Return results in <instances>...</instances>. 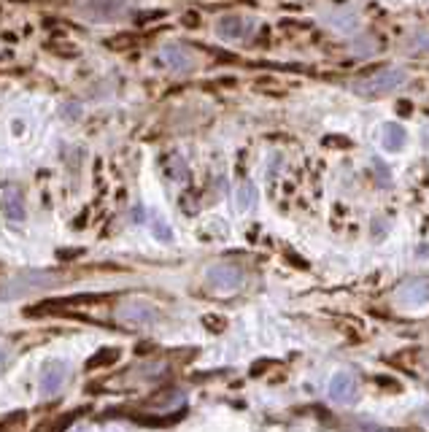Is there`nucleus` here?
Listing matches in <instances>:
<instances>
[{
  "instance_id": "16",
  "label": "nucleus",
  "mask_w": 429,
  "mask_h": 432,
  "mask_svg": "<svg viewBox=\"0 0 429 432\" xmlns=\"http://www.w3.org/2000/svg\"><path fill=\"white\" fill-rule=\"evenodd\" d=\"M46 49H52V52H57V55H65V57L79 55V49H76V46H57V43H46Z\"/></svg>"
},
{
  "instance_id": "6",
  "label": "nucleus",
  "mask_w": 429,
  "mask_h": 432,
  "mask_svg": "<svg viewBox=\"0 0 429 432\" xmlns=\"http://www.w3.org/2000/svg\"><path fill=\"white\" fill-rule=\"evenodd\" d=\"M68 365L60 362V360H52V362H46L43 365V373H41V397H54V395H60V389L65 386V381H68Z\"/></svg>"
},
{
  "instance_id": "1",
  "label": "nucleus",
  "mask_w": 429,
  "mask_h": 432,
  "mask_svg": "<svg viewBox=\"0 0 429 432\" xmlns=\"http://www.w3.org/2000/svg\"><path fill=\"white\" fill-rule=\"evenodd\" d=\"M62 281H68V276L57 271H25L0 284V300H17V297L43 292V289H54Z\"/></svg>"
},
{
  "instance_id": "17",
  "label": "nucleus",
  "mask_w": 429,
  "mask_h": 432,
  "mask_svg": "<svg viewBox=\"0 0 429 432\" xmlns=\"http://www.w3.org/2000/svg\"><path fill=\"white\" fill-rule=\"evenodd\" d=\"M186 25H197V19H194V14H186V19H184Z\"/></svg>"
},
{
  "instance_id": "13",
  "label": "nucleus",
  "mask_w": 429,
  "mask_h": 432,
  "mask_svg": "<svg viewBox=\"0 0 429 432\" xmlns=\"http://www.w3.org/2000/svg\"><path fill=\"white\" fill-rule=\"evenodd\" d=\"M381 138H383V149H386V152H399V149L405 146V130L395 122L383 124Z\"/></svg>"
},
{
  "instance_id": "18",
  "label": "nucleus",
  "mask_w": 429,
  "mask_h": 432,
  "mask_svg": "<svg viewBox=\"0 0 429 432\" xmlns=\"http://www.w3.org/2000/svg\"><path fill=\"white\" fill-rule=\"evenodd\" d=\"M6 360H8V354H6V348H3V346H0V365H3V362H6Z\"/></svg>"
},
{
  "instance_id": "7",
  "label": "nucleus",
  "mask_w": 429,
  "mask_h": 432,
  "mask_svg": "<svg viewBox=\"0 0 429 432\" xmlns=\"http://www.w3.org/2000/svg\"><path fill=\"white\" fill-rule=\"evenodd\" d=\"M327 392H330V400L337 402V405H351L357 400V378H354V373L340 371L337 375H332Z\"/></svg>"
},
{
  "instance_id": "4",
  "label": "nucleus",
  "mask_w": 429,
  "mask_h": 432,
  "mask_svg": "<svg viewBox=\"0 0 429 432\" xmlns=\"http://www.w3.org/2000/svg\"><path fill=\"white\" fill-rule=\"evenodd\" d=\"M165 373H168V362H143V365L130 368L119 378H108L103 386H108V389H130V386H141V384L159 381Z\"/></svg>"
},
{
  "instance_id": "10",
  "label": "nucleus",
  "mask_w": 429,
  "mask_h": 432,
  "mask_svg": "<svg viewBox=\"0 0 429 432\" xmlns=\"http://www.w3.org/2000/svg\"><path fill=\"white\" fill-rule=\"evenodd\" d=\"M397 300L402 306H424L429 303V278H410L397 289Z\"/></svg>"
},
{
  "instance_id": "5",
  "label": "nucleus",
  "mask_w": 429,
  "mask_h": 432,
  "mask_svg": "<svg viewBox=\"0 0 429 432\" xmlns=\"http://www.w3.org/2000/svg\"><path fill=\"white\" fill-rule=\"evenodd\" d=\"M117 319L127 324V327H146V324H154L159 319V313L154 308L152 303H143V300H130V303H122L117 308Z\"/></svg>"
},
{
  "instance_id": "14",
  "label": "nucleus",
  "mask_w": 429,
  "mask_h": 432,
  "mask_svg": "<svg viewBox=\"0 0 429 432\" xmlns=\"http://www.w3.org/2000/svg\"><path fill=\"white\" fill-rule=\"evenodd\" d=\"M119 360V348H100L94 357H90V362H87V371H97V368H103V365H111V362H117Z\"/></svg>"
},
{
  "instance_id": "15",
  "label": "nucleus",
  "mask_w": 429,
  "mask_h": 432,
  "mask_svg": "<svg viewBox=\"0 0 429 432\" xmlns=\"http://www.w3.org/2000/svg\"><path fill=\"white\" fill-rule=\"evenodd\" d=\"M184 400V395L181 392H176V389H168V392H162V395H154L149 405L154 408H165V405H173V402H181Z\"/></svg>"
},
{
  "instance_id": "9",
  "label": "nucleus",
  "mask_w": 429,
  "mask_h": 432,
  "mask_svg": "<svg viewBox=\"0 0 429 432\" xmlns=\"http://www.w3.org/2000/svg\"><path fill=\"white\" fill-rule=\"evenodd\" d=\"M3 214L11 222H22L28 216V208H25V192L19 184H3Z\"/></svg>"
},
{
  "instance_id": "19",
  "label": "nucleus",
  "mask_w": 429,
  "mask_h": 432,
  "mask_svg": "<svg viewBox=\"0 0 429 432\" xmlns=\"http://www.w3.org/2000/svg\"><path fill=\"white\" fill-rule=\"evenodd\" d=\"M424 419L429 422V408H424Z\"/></svg>"
},
{
  "instance_id": "2",
  "label": "nucleus",
  "mask_w": 429,
  "mask_h": 432,
  "mask_svg": "<svg viewBox=\"0 0 429 432\" xmlns=\"http://www.w3.org/2000/svg\"><path fill=\"white\" fill-rule=\"evenodd\" d=\"M405 76L408 73L402 68H383V70H375V73H370L365 79L354 81L351 90L357 95H362V97H383V95H392L395 90H399Z\"/></svg>"
},
{
  "instance_id": "11",
  "label": "nucleus",
  "mask_w": 429,
  "mask_h": 432,
  "mask_svg": "<svg viewBox=\"0 0 429 432\" xmlns=\"http://www.w3.org/2000/svg\"><path fill=\"white\" fill-rule=\"evenodd\" d=\"M159 57L165 60L168 68H173V70H179V73H189V70H194V55L184 49V46H179V43H165L162 46V52H159Z\"/></svg>"
},
{
  "instance_id": "12",
  "label": "nucleus",
  "mask_w": 429,
  "mask_h": 432,
  "mask_svg": "<svg viewBox=\"0 0 429 432\" xmlns=\"http://www.w3.org/2000/svg\"><path fill=\"white\" fill-rule=\"evenodd\" d=\"M127 0H79V11H84L92 19H114L122 14Z\"/></svg>"
},
{
  "instance_id": "8",
  "label": "nucleus",
  "mask_w": 429,
  "mask_h": 432,
  "mask_svg": "<svg viewBox=\"0 0 429 432\" xmlns=\"http://www.w3.org/2000/svg\"><path fill=\"white\" fill-rule=\"evenodd\" d=\"M251 25L254 22L243 14H224L216 22V35L224 38V41H241L246 32L251 30Z\"/></svg>"
},
{
  "instance_id": "3",
  "label": "nucleus",
  "mask_w": 429,
  "mask_h": 432,
  "mask_svg": "<svg viewBox=\"0 0 429 432\" xmlns=\"http://www.w3.org/2000/svg\"><path fill=\"white\" fill-rule=\"evenodd\" d=\"M206 286L214 295H232L243 286V271L230 262H216L206 271Z\"/></svg>"
}]
</instances>
